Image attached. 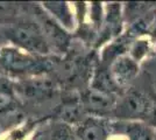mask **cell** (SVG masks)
<instances>
[{
    "mask_svg": "<svg viewBox=\"0 0 156 140\" xmlns=\"http://www.w3.org/2000/svg\"><path fill=\"white\" fill-rule=\"evenodd\" d=\"M5 35L8 40L20 48L27 50V53L44 55L50 50L49 42L42 32L40 25L34 22H19L8 26L5 29Z\"/></svg>",
    "mask_w": 156,
    "mask_h": 140,
    "instance_id": "1",
    "label": "cell"
},
{
    "mask_svg": "<svg viewBox=\"0 0 156 140\" xmlns=\"http://www.w3.org/2000/svg\"><path fill=\"white\" fill-rule=\"evenodd\" d=\"M0 64L8 71L16 74L36 73V70L43 69V62L35 56L9 47L0 49Z\"/></svg>",
    "mask_w": 156,
    "mask_h": 140,
    "instance_id": "2",
    "label": "cell"
},
{
    "mask_svg": "<svg viewBox=\"0 0 156 140\" xmlns=\"http://www.w3.org/2000/svg\"><path fill=\"white\" fill-rule=\"evenodd\" d=\"M151 107V98L141 91L130 90L115 106L117 116L122 118L147 119Z\"/></svg>",
    "mask_w": 156,
    "mask_h": 140,
    "instance_id": "3",
    "label": "cell"
},
{
    "mask_svg": "<svg viewBox=\"0 0 156 140\" xmlns=\"http://www.w3.org/2000/svg\"><path fill=\"white\" fill-rule=\"evenodd\" d=\"M137 73H139V67L136 61L125 55L118 56L113 61L110 69L111 78L117 87L126 85L136 76Z\"/></svg>",
    "mask_w": 156,
    "mask_h": 140,
    "instance_id": "4",
    "label": "cell"
},
{
    "mask_svg": "<svg viewBox=\"0 0 156 140\" xmlns=\"http://www.w3.org/2000/svg\"><path fill=\"white\" fill-rule=\"evenodd\" d=\"M84 106L86 110L94 113H104L111 110H115V98L112 92L103 91L93 88L84 97Z\"/></svg>",
    "mask_w": 156,
    "mask_h": 140,
    "instance_id": "5",
    "label": "cell"
},
{
    "mask_svg": "<svg viewBox=\"0 0 156 140\" xmlns=\"http://www.w3.org/2000/svg\"><path fill=\"white\" fill-rule=\"evenodd\" d=\"M40 27L46 35L47 40L52 41V43H55L56 47L64 49L69 42V38L64 31L58 26V23L54 22V20L50 18H47L46 15H43V13L40 15Z\"/></svg>",
    "mask_w": 156,
    "mask_h": 140,
    "instance_id": "6",
    "label": "cell"
},
{
    "mask_svg": "<svg viewBox=\"0 0 156 140\" xmlns=\"http://www.w3.org/2000/svg\"><path fill=\"white\" fill-rule=\"evenodd\" d=\"M79 140H106L107 128L103 121L94 118L85 120L77 131Z\"/></svg>",
    "mask_w": 156,
    "mask_h": 140,
    "instance_id": "7",
    "label": "cell"
},
{
    "mask_svg": "<svg viewBox=\"0 0 156 140\" xmlns=\"http://www.w3.org/2000/svg\"><path fill=\"white\" fill-rule=\"evenodd\" d=\"M44 7L47 8V11H49L51 13L52 16L56 18V20L61 22L62 26L69 28V29L73 28L75 23H73L72 13L70 12V8L66 5V2H62V1L46 2Z\"/></svg>",
    "mask_w": 156,
    "mask_h": 140,
    "instance_id": "8",
    "label": "cell"
},
{
    "mask_svg": "<svg viewBox=\"0 0 156 140\" xmlns=\"http://www.w3.org/2000/svg\"><path fill=\"white\" fill-rule=\"evenodd\" d=\"M125 134L129 140H155V132L148 124L132 121L125 124Z\"/></svg>",
    "mask_w": 156,
    "mask_h": 140,
    "instance_id": "9",
    "label": "cell"
},
{
    "mask_svg": "<svg viewBox=\"0 0 156 140\" xmlns=\"http://www.w3.org/2000/svg\"><path fill=\"white\" fill-rule=\"evenodd\" d=\"M23 91L25 95L28 97H47L49 96L52 91L51 84L48 81H34V82H29L25 84L23 87Z\"/></svg>",
    "mask_w": 156,
    "mask_h": 140,
    "instance_id": "10",
    "label": "cell"
},
{
    "mask_svg": "<svg viewBox=\"0 0 156 140\" xmlns=\"http://www.w3.org/2000/svg\"><path fill=\"white\" fill-rule=\"evenodd\" d=\"M148 5L149 4H146V2H130V4H127V13L129 14V16H133L135 20H137L141 16L147 14L148 8H149Z\"/></svg>",
    "mask_w": 156,
    "mask_h": 140,
    "instance_id": "11",
    "label": "cell"
},
{
    "mask_svg": "<svg viewBox=\"0 0 156 140\" xmlns=\"http://www.w3.org/2000/svg\"><path fill=\"white\" fill-rule=\"evenodd\" d=\"M147 50H148L147 41H136L134 43V46L132 47L130 53H132V56L134 57V61H137L140 59H142L143 56L146 55Z\"/></svg>",
    "mask_w": 156,
    "mask_h": 140,
    "instance_id": "12",
    "label": "cell"
},
{
    "mask_svg": "<svg viewBox=\"0 0 156 140\" xmlns=\"http://www.w3.org/2000/svg\"><path fill=\"white\" fill-rule=\"evenodd\" d=\"M55 135H56V139L57 140H75L73 137H72L71 132H70L69 128H66V127L59 128Z\"/></svg>",
    "mask_w": 156,
    "mask_h": 140,
    "instance_id": "13",
    "label": "cell"
},
{
    "mask_svg": "<svg viewBox=\"0 0 156 140\" xmlns=\"http://www.w3.org/2000/svg\"><path fill=\"white\" fill-rule=\"evenodd\" d=\"M155 140H156V133H155Z\"/></svg>",
    "mask_w": 156,
    "mask_h": 140,
    "instance_id": "14",
    "label": "cell"
}]
</instances>
